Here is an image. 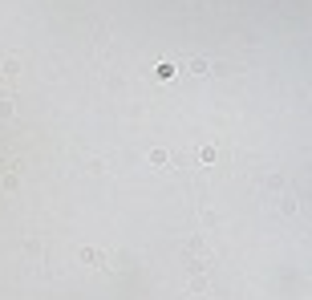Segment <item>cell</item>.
I'll list each match as a JSON object with an SVG mask.
<instances>
[{
	"mask_svg": "<svg viewBox=\"0 0 312 300\" xmlns=\"http://www.w3.org/2000/svg\"><path fill=\"white\" fill-rule=\"evenodd\" d=\"M8 114H13V101H8V98H0V118H8Z\"/></svg>",
	"mask_w": 312,
	"mask_h": 300,
	"instance_id": "cell-3",
	"label": "cell"
},
{
	"mask_svg": "<svg viewBox=\"0 0 312 300\" xmlns=\"http://www.w3.org/2000/svg\"><path fill=\"white\" fill-rule=\"evenodd\" d=\"M154 73H158V77H175V65H170V61H163V65L154 69Z\"/></svg>",
	"mask_w": 312,
	"mask_h": 300,
	"instance_id": "cell-2",
	"label": "cell"
},
{
	"mask_svg": "<svg viewBox=\"0 0 312 300\" xmlns=\"http://www.w3.org/2000/svg\"><path fill=\"white\" fill-rule=\"evenodd\" d=\"M77 256H82V264H98V260H101V256H98L94 248H82V251H77Z\"/></svg>",
	"mask_w": 312,
	"mask_h": 300,
	"instance_id": "cell-1",
	"label": "cell"
}]
</instances>
